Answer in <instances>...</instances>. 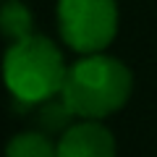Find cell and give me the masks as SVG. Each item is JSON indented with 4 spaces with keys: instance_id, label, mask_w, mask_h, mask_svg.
<instances>
[{
    "instance_id": "8992f818",
    "label": "cell",
    "mask_w": 157,
    "mask_h": 157,
    "mask_svg": "<svg viewBox=\"0 0 157 157\" xmlns=\"http://www.w3.org/2000/svg\"><path fill=\"white\" fill-rule=\"evenodd\" d=\"M6 157H58V141L45 131H21L8 139Z\"/></svg>"
},
{
    "instance_id": "7a4b0ae2",
    "label": "cell",
    "mask_w": 157,
    "mask_h": 157,
    "mask_svg": "<svg viewBox=\"0 0 157 157\" xmlns=\"http://www.w3.org/2000/svg\"><path fill=\"white\" fill-rule=\"evenodd\" d=\"M68 66L60 47L42 34L11 42L3 55V81L21 105H42L63 92Z\"/></svg>"
},
{
    "instance_id": "52a82bcc",
    "label": "cell",
    "mask_w": 157,
    "mask_h": 157,
    "mask_svg": "<svg viewBox=\"0 0 157 157\" xmlns=\"http://www.w3.org/2000/svg\"><path fill=\"white\" fill-rule=\"evenodd\" d=\"M73 118H76V115H73L71 107L63 102L60 94L39 105V121H42L45 134H47V131H60V134H63V131L73 123Z\"/></svg>"
},
{
    "instance_id": "3957f363",
    "label": "cell",
    "mask_w": 157,
    "mask_h": 157,
    "mask_svg": "<svg viewBox=\"0 0 157 157\" xmlns=\"http://www.w3.org/2000/svg\"><path fill=\"white\" fill-rule=\"evenodd\" d=\"M58 32L78 55L105 52L118 34L115 0H58Z\"/></svg>"
},
{
    "instance_id": "ba28073f",
    "label": "cell",
    "mask_w": 157,
    "mask_h": 157,
    "mask_svg": "<svg viewBox=\"0 0 157 157\" xmlns=\"http://www.w3.org/2000/svg\"><path fill=\"white\" fill-rule=\"evenodd\" d=\"M0 3H3V0H0Z\"/></svg>"
},
{
    "instance_id": "6da1fadb",
    "label": "cell",
    "mask_w": 157,
    "mask_h": 157,
    "mask_svg": "<svg viewBox=\"0 0 157 157\" xmlns=\"http://www.w3.org/2000/svg\"><path fill=\"white\" fill-rule=\"evenodd\" d=\"M134 92V76L123 60L105 52L81 55L73 66H68L63 102L81 121H102L115 115L128 102Z\"/></svg>"
},
{
    "instance_id": "5b68a950",
    "label": "cell",
    "mask_w": 157,
    "mask_h": 157,
    "mask_svg": "<svg viewBox=\"0 0 157 157\" xmlns=\"http://www.w3.org/2000/svg\"><path fill=\"white\" fill-rule=\"evenodd\" d=\"M34 26V16L26 8V3L21 0H3L0 3V34L8 39V42H18V39H26Z\"/></svg>"
},
{
    "instance_id": "277c9868",
    "label": "cell",
    "mask_w": 157,
    "mask_h": 157,
    "mask_svg": "<svg viewBox=\"0 0 157 157\" xmlns=\"http://www.w3.org/2000/svg\"><path fill=\"white\" fill-rule=\"evenodd\" d=\"M118 144L102 121L71 123L58 139V157H115Z\"/></svg>"
}]
</instances>
